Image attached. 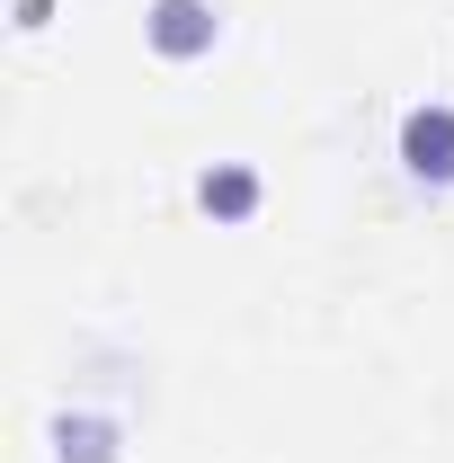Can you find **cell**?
<instances>
[{
	"label": "cell",
	"mask_w": 454,
	"mask_h": 463,
	"mask_svg": "<svg viewBox=\"0 0 454 463\" xmlns=\"http://www.w3.org/2000/svg\"><path fill=\"white\" fill-rule=\"evenodd\" d=\"M401 161L419 178H454V108H419L401 125Z\"/></svg>",
	"instance_id": "cell-1"
},
{
	"label": "cell",
	"mask_w": 454,
	"mask_h": 463,
	"mask_svg": "<svg viewBox=\"0 0 454 463\" xmlns=\"http://www.w3.org/2000/svg\"><path fill=\"white\" fill-rule=\"evenodd\" d=\"M152 45H161V54H196V45H214V18H205L196 0H161V9H152Z\"/></svg>",
	"instance_id": "cell-2"
},
{
	"label": "cell",
	"mask_w": 454,
	"mask_h": 463,
	"mask_svg": "<svg viewBox=\"0 0 454 463\" xmlns=\"http://www.w3.org/2000/svg\"><path fill=\"white\" fill-rule=\"evenodd\" d=\"M250 196H259V187H250V178H241V170H223V178H205V205H214V214H241V205H250Z\"/></svg>",
	"instance_id": "cell-3"
}]
</instances>
